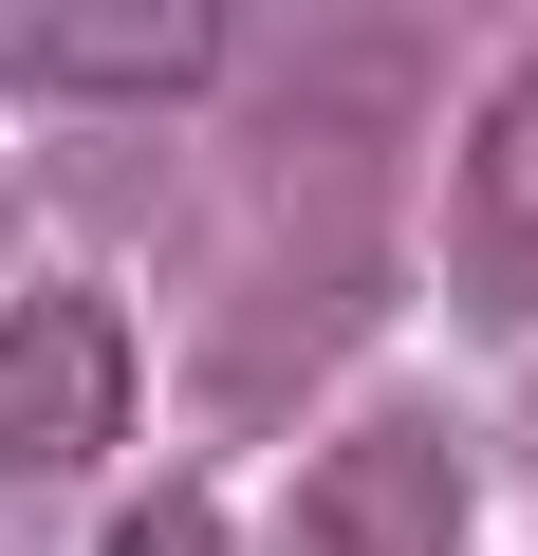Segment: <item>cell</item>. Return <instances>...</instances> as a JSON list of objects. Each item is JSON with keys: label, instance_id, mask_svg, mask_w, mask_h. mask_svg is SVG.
Returning <instances> with one entry per match:
<instances>
[{"label": "cell", "instance_id": "obj_1", "mask_svg": "<svg viewBox=\"0 0 538 556\" xmlns=\"http://www.w3.org/2000/svg\"><path fill=\"white\" fill-rule=\"evenodd\" d=\"M464 519H483V482H464L446 408H353L279 482V556H464Z\"/></svg>", "mask_w": 538, "mask_h": 556}, {"label": "cell", "instance_id": "obj_2", "mask_svg": "<svg viewBox=\"0 0 538 556\" xmlns=\"http://www.w3.org/2000/svg\"><path fill=\"white\" fill-rule=\"evenodd\" d=\"M0 445L20 482H75L130 445V334L93 278H20V316H0Z\"/></svg>", "mask_w": 538, "mask_h": 556}, {"label": "cell", "instance_id": "obj_3", "mask_svg": "<svg viewBox=\"0 0 538 556\" xmlns=\"http://www.w3.org/2000/svg\"><path fill=\"white\" fill-rule=\"evenodd\" d=\"M446 298L538 316V56H501L483 112L446 130Z\"/></svg>", "mask_w": 538, "mask_h": 556}, {"label": "cell", "instance_id": "obj_4", "mask_svg": "<svg viewBox=\"0 0 538 556\" xmlns=\"http://www.w3.org/2000/svg\"><path fill=\"white\" fill-rule=\"evenodd\" d=\"M20 93H204L223 20L204 0H20Z\"/></svg>", "mask_w": 538, "mask_h": 556}, {"label": "cell", "instance_id": "obj_5", "mask_svg": "<svg viewBox=\"0 0 538 556\" xmlns=\"http://www.w3.org/2000/svg\"><path fill=\"white\" fill-rule=\"evenodd\" d=\"M112 556H241V538H223V501H204V482H149V501L112 519Z\"/></svg>", "mask_w": 538, "mask_h": 556}]
</instances>
